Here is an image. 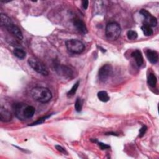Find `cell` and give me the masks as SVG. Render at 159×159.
I'll list each match as a JSON object with an SVG mask.
<instances>
[{"instance_id":"obj_1","label":"cell","mask_w":159,"mask_h":159,"mask_svg":"<svg viewBox=\"0 0 159 159\" xmlns=\"http://www.w3.org/2000/svg\"><path fill=\"white\" fill-rule=\"evenodd\" d=\"M31 94L34 100L42 103L49 102L52 98V94L50 90L45 87H35L32 89Z\"/></svg>"},{"instance_id":"obj_2","label":"cell","mask_w":159,"mask_h":159,"mask_svg":"<svg viewBox=\"0 0 159 159\" xmlns=\"http://www.w3.org/2000/svg\"><path fill=\"white\" fill-rule=\"evenodd\" d=\"M121 33V28L120 25L116 22H111L107 24L105 30L106 38L111 41H114L117 40Z\"/></svg>"},{"instance_id":"obj_3","label":"cell","mask_w":159,"mask_h":159,"mask_svg":"<svg viewBox=\"0 0 159 159\" xmlns=\"http://www.w3.org/2000/svg\"><path fill=\"white\" fill-rule=\"evenodd\" d=\"M28 62L29 66L37 73L43 76H47L49 75V72L46 65L38 59L31 57L28 59Z\"/></svg>"},{"instance_id":"obj_4","label":"cell","mask_w":159,"mask_h":159,"mask_svg":"<svg viewBox=\"0 0 159 159\" xmlns=\"http://www.w3.org/2000/svg\"><path fill=\"white\" fill-rule=\"evenodd\" d=\"M66 47L68 51L73 54H81L85 50V45L78 39H69L65 42Z\"/></svg>"},{"instance_id":"obj_5","label":"cell","mask_w":159,"mask_h":159,"mask_svg":"<svg viewBox=\"0 0 159 159\" xmlns=\"http://www.w3.org/2000/svg\"><path fill=\"white\" fill-rule=\"evenodd\" d=\"M113 67L110 64H105L102 66L98 71L99 80L102 82H106L113 74Z\"/></svg>"},{"instance_id":"obj_6","label":"cell","mask_w":159,"mask_h":159,"mask_svg":"<svg viewBox=\"0 0 159 159\" xmlns=\"http://www.w3.org/2000/svg\"><path fill=\"white\" fill-rule=\"evenodd\" d=\"M140 13L144 18V24H147L150 27H155L157 25V20L150 12L146 10H141Z\"/></svg>"},{"instance_id":"obj_7","label":"cell","mask_w":159,"mask_h":159,"mask_svg":"<svg viewBox=\"0 0 159 159\" xmlns=\"http://www.w3.org/2000/svg\"><path fill=\"white\" fill-rule=\"evenodd\" d=\"M26 104L23 103H16L13 104V108L16 116L20 120H25L24 116V110L26 106Z\"/></svg>"},{"instance_id":"obj_8","label":"cell","mask_w":159,"mask_h":159,"mask_svg":"<svg viewBox=\"0 0 159 159\" xmlns=\"http://www.w3.org/2000/svg\"><path fill=\"white\" fill-rule=\"evenodd\" d=\"M6 29L8 30V31L10 33H11L12 35H13L19 40L21 41L23 39V35L21 29L14 24H12L10 26L7 27Z\"/></svg>"},{"instance_id":"obj_9","label":"cell","mask_w":159,"mask_h":159,"mask_svg":"<svg viewBox=\"0 0 159 159\" xmlns=\"http://www.w3.org/2000/svg\"><path fill=\"white\" fill-rule=\"evenodd\" d=\"M0 119L4 122H9L12 119L11 113L2 106L0 108Z\"/></svg>"},{"instance_id":"obj_10","label":"cell","mask_w":159,"mask_h":159,"mask_svg":"<svg viewBox=\"0 0 159 159\" xmlns=\"http://www.w3.org/2000/svg\"><path fill=\"white\" fill-rule=\"evenodd\" d=\"M73 24L77 29L83 34H86L88 30L85 23L79 18H74L73 20Z\"/></svg>"},{"instance_id":"obj_11","label":"cell","mask_w":159,"mask_h":159,"mask_svg":"<svg viewBox=\"0 0 159 159\" xmlns=\"http://www.w3.org/2000/svg\"><path fill=\"white\" fill-rule=\"evenodd\" d=\"M145 54L148 61L151 64H155L157 63L158 60V54L157 51L148 49V50H147Z\"/></svg>"},{"instance_id":"obj_12","label":"cell","mask_w":159,"mask_h":159,"mask_svg":"<svg viewBox=\"0 0 159 159\" xmlns=\"http://www.w3.org/2000/svg\"><path fill=\"white\" fill-rule=\"evenodd\" d=\"M131 57L134 59L137 65L140 67L144 64V58L142 52L139 50H135L131 54Z\"/></svg>"},{"instance_id":"obj_13","label":"cell","mask_w":159,"mask_h":159,"mask_svg":"<svg viewBox=\"0 0 159 159\" xmlns=\"http://www.w3.org/2000/svg\"><path fill=\"white\" fill-rule=\"evenodd\" d=\"M36 112V109L32 106L26 105L24 110V116L26 119H29L34 116Z\"/></svg>"},{"instance_id":"obj_14","label":"cell","mask_w":159,"mask_h":159,"mask_svg":"<svg viewBox=\"0 0 159 159\" xmlns=\"http://www.w3.org/2000/svg\"><path fill=\"white\" fill-rule=\"evenodd\" d=\"M56 70L58 72H59V73L62 72V74L64 75H67V76H70L72 74V72L70 70V68H69L68 67L66 66H64V65H56Z\"/></svg>"},{"instance_id":"obj_15","label":"cell","mask_w":159,"mask_h":159,"mask_svg":"<svg viewBox=\"0 0 159 159\" xmlns=\"http://www.w3.org/2000/svg\"><path fill=\"white\" fill-rule=\"evenodd\" d=\"M13 24L11 20L5 14H1V26L7 28Z\"/></svg>"},{"instance_id":"obj_16","label":"cell","mask_w":159,"mask_h":159,"mask_svg":"<svg viewBox=\"0 0 159 159\" xmlns=\"http://www.w3.org/2000/svg\"><path fill=\"white\" fill-rule=\"evenodd\" d=\"M157 82V79L155 74L153 73H150L147 76V83L148 85L154 88L155 87Z\"/></svg>"},{"instance_id":"obj_17","label":"cell","mask_w":159,"mask_h":159,"mask_svg":"<svg viewBox=\"0 0 159 159\" xmlns=\"http://www.w3.org/2000/svg\"><path fill=\"white\" fill-rule=\"evenodd\" d=\"M97 96L101 101L104 103H106L110 100V97L106 91H99L97 94Z\"/></svg>"},{"instance_id":"obj_18","label":"cell","mask_w":159,"mask_h":159,"mask_svg":"<svg viewBox=\"0 0 159 159\" xmlns=\"http://www.w3.org/2000/svg\"><path fill=\"white\" fill-rule=\"evenodd\" d=\"M13 54L17 58L21 60L25 59L26 57V52L23 49L20 48L15 49L13 51Z\"/></svg>"},{"instance_id":"obj_19","label":"cell","mask_w":159,"mask_h":159,"mask_svg":"<svg viewBox=\"0 0 159 159\" xmlns=\"http://www.w3.org/2000/svg\"><path fill=\"white\" fill-rule=\"evenodd\" d=\"M141 30L142 31L144 34L145 36H150L153 34V31L152 28L147 24H144L143 26L141 27Z\"/></svg>"},{"instance_id":"obj_20","label":"cell","mask_w":159,"mask_h":159,"mask_svg":"<svg viewBox=\"0 0 159 159\" xmlns=\"http://www.w3.org/2000/svg\"><path fill=\"white\" fill-rule=\"evenodd\" d=\"M79 85H80V81H77L74 85L72 87V88L68 91V92L67 93V96L68 98H70V97H72L73 96L75 95V94L76 93L77 90H78V88L79 86Z\"/></svg>"},{"instance_id":"obj_21","label":"cell","mask_w":159,"mask_h":159,"mask_svg":"<svg viewBox=\"0 0 159 159\" xmlns=\"http://www.w3.org/2000/svg\"><path fill=\"white\" fill-rule=\"evenodd\" d=\"M83 108V100L80 98H78L76 99L75 103V108L76 111L77 112H81Z\"/></svg>"},{"instance_id":"obj_22","label":"cell","mask_w":159,"mask_h":159,"mask_svg":"<svg viewBox=\"0 0 159 159\" xmlns=\"http://www.w3.org/2000/svg\"><path fill=\"white\" fill-rule=\"evenodd\" d=\"M52 115V114H49V115L46 116H43V117H41V118H39V119H38L36 121L32 123L31 124H30V126H36V125H39V124H43V123L46 121V120L47 119H48L49 117H50Z\"/></svg>"},{"instance_id":"obj_23","label":"cell","mask_w":159,"mask_h":159,"mask_svg":"<svg viewBox=\"0 0 159 159\" xmlns=\"http://www.w3.org/2000/svg\"><path fill=\"white\" fill-rule=\"evenodd\" d=\"M127 36L128 39L132 41V40H135L137 38L138 34L135 31L130 30L127 33Z\"/></svg>"},{"instance_id":"obj_24","label":"cell","mask_w":159,"mask_h":159,"mask_svg":"<svg viewBox=\"0 0 159 159\" xmlns=\"http://www.w3.org/2000/svg\"><path fill=\"white\" fill-rule=\"evenodd\" d=\"M98 145H99V148L101 149V150H106V149H108V148H110V146L108 144H104L103 142H98Z\"/></svg>"},{"instance_id":"obj_25","label":"cell","mask_w":159,"mask_h":159,"mask_svg":"<svg viewBox=\"0 0 159 159\" xmlns=\"http://www.w3.org/2000/svg\"><path fill=\"white\" fill-rule=\"evenodd\" d=\"M147 130V126H143L140 128V129L139 130V137H143V136L144 135V134H145Z\"/></svg>"},{"instance_id":"obj_26","label":"cell","mask_w":159,"mask_h":159,"mask_svg":"<svg viewBox=\"0 0 159 159\" xmlns=\"http://www.w3.org/2000/svg\"><path fill=\"white\" fill-rule=\"evenodd\" d=\"M55 148H56V149H57L59 152H61V153H67V152H66L65 149L64 148H63V147H62V146H60V145H55Z\"/></svg>"},{"instance_id":"obj_27","label":"cell","mask_w":159,"mask_h":159,"mask_svg":"<svg viewBox=\"0 0 159 159\" xmlns=\"http://www.w3.org/2000/svg\"><path fill=\"white\" fill-rule=\"evenodd\" d=\"M88 4H89V2L87 1V0H85V1L82 2V6L83 8L85 10H87L88 7Z\"/></svg>"},{"instance_id":"obj_28","label":"cell","mask_w":159,"mask_h":159,"mask_svg":"<svg viewBox=\"0 0 159 159\" xmlns=\"http://www.w3.org/2000/svg\"><path fill=\"white\" fill-rule=\"evenodd\" d=\"M105 135H114V136H118V134L115 133V132H107L105 134Z\"/></svg>"}]
</instances>
